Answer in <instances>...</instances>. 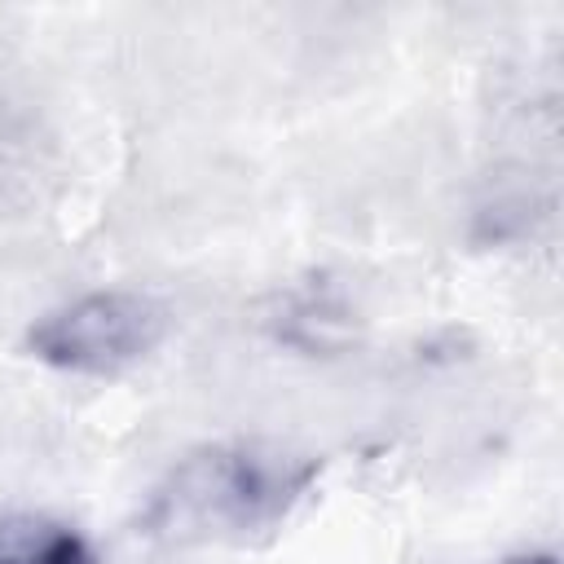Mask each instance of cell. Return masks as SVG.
<instances>
[{
  "instance_id": "cell-4",
  "label": "cell",
  "mask_w": 564,
  "mask_h": 564,
  "mask_svg": "<svg viewBox=\"0 0 564 564\" xmlns=\"http://www.w3.org/2000/svg\"><path fill=\"white\" fill-rule=\"evenodd\" d=\"M507 564H555L551 555H529V560H507Z\"/></svg>"
},
{
  "instance_id": "cell-1",
  "label": "cell",
  "mask_w": 564,
  "mask_h": 564,
  "mask_svg": "<svg viewBox=\"0 0 564 564\" xmlns=\"http://www.w3.org/2000/svg\"><path fill=\"white\" fill-rule=\"evenodd\" d=\"M304 471L256 449H207L189 458L172 480L176 520L203 533L242 538L251 529L273 524L291 498L300 494Z\"/></svg>"
},
{
  "instance_id": "cell-2",
  "label": "cell",
  "mask_w": 564,
  "mask_h": 564,
  "mask_svg": "<svg viewBox=\"0 0 564 564\" xmlns=\"http://www.w3.org/2000/svg\"><path fill=\"white\" fill-rule=\"evenodd\" d=\"M167 313L137 291H93L53 308L31 330V352L75 375H119L154 352Z\"/></svg>"
},
{
  "instance_id": "cell-3",
  "label": "cell",
  "mask_w": 564,
  "mask_h": 564,
  "mask_svg": "<svg viewBox=\"0 0 564 564\" xmlns=\"http://www.w3.org/2000/svg\"><path fill=\"white\" fill-rule=\"evenodd\" d=\"M0 564H93L84 542L75 533H22L9 546H0Z\"/></svg>"
}]
</instances>
